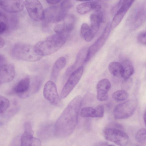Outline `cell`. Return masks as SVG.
<instances>
[{"label":"cell","instance_id":"obj_19","mask_svg":"<svg viewBox=\"0 0 146 146\" xmlns=\"http://www.w3.org/2000/svg\"><path fill=\"white\" fill-rule=\"evenodd\" d=\"M111 87V83L109 80L104 78L99 81L96 86L98 94H108Z\"/></svg>","mask_w":146,"mask_h":146},{"label":"cell","instance_id":"obj_4","mask_svg":"<svg viewBox=\"0 0 146 146\" xmlns=\"http://www.w3.org/2000/svg\"><path fill=\"white\" fill-rule=\"evenodd\" d=\"M103 135L107 140L120 146L127 145L129 141V136L126 133L115 127L105 128Z\"/></svg>","mask_w":146,"mask_h":146},{"label":"cell","instance_id":"obj_37","mask_svg":"<svg viewBox=\"0 0 146 146\" xmlns=\"http://www.w3.org/2000/svg\"><path fill=\"white\" fill-rule=\"evenodd\" d=\"M49 4H56L59 3L61 0H46Z\"/></svg>","mask_w":146,"mask_h":146},{"label":"cell","instance_id":"obj_2","mask_svg":"<svg viewBox=\"0 0 146 146\" xmlns=\"http://www.w3.org/2000/svg\"><path fill=\"white\" fill-rule=\"evenodd\" d=\"M68 35L56 34L50 35L44 40L37 42L35 46L43 56L56 52L65 44Z\"/></svg>","mask_w":146,"mask_h":146},{"label":"cell","instance_id":"obj_14","mask_svg":"<svg viewBox=\"0 0 146 146\" xmlns=\"http://www.w3.org/2000/svg\"><path fill=\"white\" fill-rule=\"evenodd\" d=\"M15 75V68L13 65L5 64L0 66V84L12 81Z\"/></svg>","mask_w":146,"mask_h":146},{"label":"cell","instance_id":"obj_17","mask_svg":"<svg viewBox=\"0 0 146 146\" xmlns=\"http://www.w3.org/2000/svg\"><path fill=\"white\" fill-rule=\"evenodd\" d=\"M66 63V59L64 57L58 58L54 62L51 73V78L55 80L58 77L61 70L64 68Z\"/></svg>","mask_w":146,"mask_h":146},{"label":"cell","instance_id":"obj_34","mask_svg":"<svg viewBox=\"0 0 146 146\" xmlns=\"http://www.w3.org/2000/svg\"><path fill=\"white\" fill-rule=\"evenodd\" d=\"M72 6V3L71 0H63L60 6L62 8L68 10Z\"/></svg>","mask_w":146,"mask_h":146},{"label":"cell","instance_id":"obj_30","mask_svg":"<svg viewBox=\"0 0 146 146\" xmlns=\"http://www.w3.org/2000/svg\"><path fill=\"white\" fill-rule=\"evenodd\" d=\"M132 80L130 78L124 79L121 84L122 89L126 91L130 89L132 86Z\"/></svg>","mask_w":146,"mask_h":146},{"label":"cell","instance_id":"obj_31","mask_svg":"<svg viewBox=\"0 0 146 146\" xmlns=\"http://www.w3.org/2000/svg\"><path fill=\"white\" fill-rule=\"evenodd\" d=\"M137 42L140 44L145 45L146 44V33L145 31L139 33L137 38Z\"/></svg>","mask_w":146,"mask_h":146},{"label":"cell","instance_id":"obj_32","mask_svg":"<svg viewBox=\"0 0 146 146\" xmlns=\"http://www.w3.org/2000/svg\"><path fill=\"white\" fill-rule=\"evenodd\" d=\"M54 31L57 34L68 35L66 33L65 27L63 24L57 25L54 27Z\"/></svg>","mask_w":146,"mask_h":146},{"label":"cell","instance_id":"obj_10","mask_svg":"<svg viewBox=\"0 0 146 146\" xmlns=\"http://www.w3.org/2000/svg\"><path fill=\"white\" fill-rule=\"evenodd\" d=\"M44 98L52 105L61 107L62 105L58 95L56 86L52 81H47L45 84L43 91Z\"/></svg>","mask_w":146,"mask_h":146},{"label":"cell","instance_id":"obj_41","mask_svg":"<svg viewBox=\"0 0 146 146\" xmlns=\"http://www.w3.org/2000/svg\"><path fill=\"white\" fill-rule=\"evenodd\" d=\"M3 15V13L1 11H0V18Z\"/></svg>","mask_w":146,"mask_h":146},{"label":"cell","instance_id":"obj_26","mask_svg":"<svg viewBox=\"0 0 146 146\" xmlns=\"http://www.w3.org/2000/svg\"><path fill=\"white\" fill-rule=\"evenodd\" d=\"M135 138L137 141L141 144H144L146 142V129L142 128L139 129L137 132Z\"/></svg>","mask_w":146,"mask_h":146},{"label":"cell","instance_id":"obj_8","mask_svg":"<svg viewBox=\"0 0 146 146\" xmlns=\"http://www.w3.org/2000/svg\"><path fill=\"white\" fill-rule=\"evenodd\" d=\"M25 5L27 12L33 20L39 21L44 18V10L38 0H25Z\"/></svg>","mask_w":146,"mask_h":146},{"label":"cell","instance_id":"obj_21","mask_svg":"<svg viewBox=\"0 0 146 146\" xmlns=\"http://www.w3.org/2000/svg\"><path fill=\"white\" fill-rule=\"evenodd\" d=\"M64 22L63 24L66 33L68 34L74 29L76 23V19L74 16L70 15L66 16L64 19Z\"/></svg>","mask_w":146,"mask_h":146},{"label":"cell","instance_id":"obj_12","mask_svg":"<svg viewBox=\"0 0 146 146\" xmlns=\"http://www.w3.org/2000/svg\"><path fill=\"white\" fill-rule=\"evenodd\" d=\"M25 3L23 0H0V7L7 12L15 13L22 11Z\"/></svg>","mask_w":146,"mask_h":146},{"label":"cell","instance_id":"obj_1","mask_svg":"<svg viewBox=\"0 0 146 146\" xmlns=\"http://www.w3.org/2000/svg\"><path fill=\"white\" fill-rule=\"evenodd\" d=\"M82 101V97L77 96L65 108L55 124L54 134L56 137L60 138H65L73 132L77 123Z\"/></svg>","mask_w":146,"mask_h":146},{"label":"cell","instance_id":"obj_23","mask_svg":"<svg viewBox=\"0 0 146 146\" xmlns=\"http://www.w3.org/2000/svg\"><path fill=\"white\" fill-rule=\"evenodd\" d=\"M129 94L128 92L123 89L115 91L112 95L113 98L114 100L118 101L126 100Z\"/></svg>","mask_w":146,"mask_h":146},{"label":"cell","instance_id":"obj_13","mask_svg":"<svg viewBox=\"0 0 146 146\" xmlns=\"http://www.w3.org/2000/svg\"><path fill=\"white\" fill-rule=\"evenodd\" d=\"M145 18V9L144 7L139 6L132 11L129 18V21L132 27L137 28L144 22Z\"/></svg>","mask_w":146,"mask_h":146},{"label":"cell","instance_id":"obj_3","mask_svg":"<svg viewBox=\"0 0 146 146\" xmlns=\"http://www.w3.org/2000/svg\"><path fill=\"white\" fill-rule=\"evenodd\" d=\"M11 54L17 60L29 62L37 61L43 57L38 52L35 46L22 43H17L14 46Z\"/></svg>","mask_w":146,"mask_h":146},{"label":"cell","instance_id":"obj_7","mask_svg":"<svg viewBox=\"0 0 146 146\" xmlns=\"http://www.w3.org/2000/svg\"><path fill=\"white\" fill-rule=\"evenodd\" d=\"M84 67L81 66L72 72L62 90L60 97L65 98L78 83L83 74Z\"/></svg>","mask_w":146,"mask_h":146},{"label":"cell","instance_id":"obj_36","mask_svg":"<svg viewBox=\"0 0 146 146\" xmlns=\"http://www.w3.org/2000/svg\"><path fill=\"white\" fill-rule=\"evenodd\" d=\"M6 60L5 57L0 54V66L5 64Z\"/></svg>","mask_w":146,"mask_h":146},{"label":"cell","instance_id":"obj_6","mask_svg":"<svg viewBox=\"0 0 146 146\" xmlns=\"http://www.w3.org/2000/svg\"><path fill=\"white\" fill-rule=\"evenodd\" d=\"M137 102L130 100L116 106L114 108L113 114L117 119H122L128 118L134 113L137 107Z\"/></svg>","mask_w":146,"mask_h":146},{"label":"cell","instance_id":"obj_38","mask_svg":"<svg viewBox=\"0 0 146 146\" xmlns=\"http://www.w3.org/2000/svg\"><path fill=\"white\" fill-rule=\"evenodd\" d=\"M5 41L4 39L0 36V48H2L4 46Z\"/></svg>","mask_w":146,"mask_h":146},{"label":"cell","instance_id":"obj_33","mask_svg":"<svg viewBox=\"0 0 146 146\" xmlns=\"http://www.w3.org/2000/svg\"><path fill=\"white\" fill-rule=\"evenodd\" d=\"M95 35L90 28L84 34L82 38H84L86 42H89L92 40Z\"/></svg>","mask_w":146,"mask_h":146},{"label":"cell","instance_id":"obj_11","mask_svg":"<svg viewBox=\"0 0 146 146\" xmlns=\"http://www.w3.org/2000/svg\"><path fill=\"white\" fill-rule=\"evenodd\" d=\"M33 131L31 125L28 122H27L24 125V131L21 138V146H41L40 140L38 138L34 137Z\"/></svg>","mask_w":146,"mask_h":146},{"label":"cell","instance_id":"obj_40","mask_svg":"<svg viewBox=\"0 0 146 146\" xmlns=\"http://www.w3.org/2000/svg\"><path fill=\"white\" fill-rule=\"evenodd\" d=\"M78 1H92L94 0H76Z\"/></svg>","mask_w":146,"mask_h":146},{"label":"cell","instance_id":"obj_24","mask_svg":"<svg viewBox=\"0 0 146 146\" xmlns=\"http://www.w3.org/2000/svg\"><path fill=\"white\" fill-rule=\"evenodd\" d=\"M123 68L121 75V77L124 79L130 78L134 72V68L131 64H128L123 66Z\"/></svg>","mask_w":146,"mask_h":146},{"label":"cell","instance_id":"obj_27","mask_svg":"<svg viewBox=\"0 0 146 146\" xmlns=\"http://www.w3.org/2000/svg\"><path fill=\"white\" fill-rule=\"evenodd\" d=\"M10 103L5 97L0 95V113H5L9 108Z\"/></svg>","mask_w":146,"mask_h":146},{"label":"cell","instance_id":"obj_20","mask_svg":"<svg viewBox=\"0 0 146 146\" xmlns=\"http://www.w3.org/2000/svg\"><path fill=\"white\" fill-rule=\"evenodd\" d=\"M108 68L110 72L112 75L115 76H119L121 75L123 66L120 63L113 61L109 63Z\"/></svg>","mask_w":146,"mask_h":146},{"label":"cell","instance_id":"obj_16","mask_svg":"<svg viewBox=\"0 0 146 146\" xmlns=\"http://www.w3.org/2000/svg\"><path fill=\"white\" fill-rule=\"evenodd\" d=\"M101 8V6L97 2L89 1L79 4L76 7V10L80 14L84 15L93 10L98 11Z\"/></svg>","mask_w":146,"mask_h":146},{"label":"cell","instance_id":"obj_18","mask_svg":"<svg viewBox=\"0 0 146 146\" xmlns=\"http://www.w3.org/2000/svg\"><path fill=\"white\" fill-rule=\"evenodd\" d=\"M101 12L92 14L90 16V28L95 35L98 31L102 21V15Z\"/></svg>","mask_w":146,"mask_h":146},{"label":"cell","instance_id":"obj_5","mask_svg":"<svg viewBox=\"0 0 146 146\" xmlns=\"http://www.w3.org/2000/svg\"><path fill=\"white\" fill-rule=\"evenodd\" d=\"M67 10L60 6H53L46 8L44 10L45 21L43 25L48 27L50 23H56L64 20L67 15Z\"/></svg>","mask_w":146,"mask_h":146},{"label":"cell","instance_id":"obj_9","mask_svg":"<svg viewBox=\"0 0 146 146\" xmlns=\"http://www.w3.org/2000/svg\"><path fill=\"white\" fill-rule=\"evenodd\" d=\"M111 28V23H108L101 36L88 49L86 54L84 62H86L90 60L104 44L109 36Z\"/></svg>","mask_w":146,"mask_h":146},{"label":"cell","instance_id":"obj_39","mask_svg":"<svg viewBox=\"0 0 146 146\" xmlns=\"http://www.w3.org/2000/svg\"><path fill=\"white\" fill-rule=\"evenodd\" d=\"M146 111L145 110L143 115V120L145 125L146 124Z\"/></svg>","mask_w":146,"mask_h":146},{"label":"cell","instance_id":"obj_15","mask_svg":"<svg viewBox=\"0 0 146 146\" xmlns=\"http://www.w3.org/2000/svg\"><path fill=\"white\" fill-rule=\"evenodd\" d=\"M30 85V80L28 77L21 79L14 86L13 90L22 96H28Z\"/></svg>","mask_w":146,"mask_h":146},{"label":"cell","instance_id":"obj_22","mask_svg":"<svg viewBox=\"0 0 146 146\" xmlns=\"http://www.w3.org/2000/svg\"><path fill=\"white\" fill-rule=\"evenodd\" d=\"M127 11L123 9H119L111 23V28H114L119 25Z\"/></svg>","mask_w":146,"mask_h":146},{"label":"cell","instance_id":"obj_35","mask_svg":"<svg viewBox=\"0 0 146 146\" xmlns=\"http://www.w3.org/2000/svg\"><path fill=\"white\" fill-rule=\"evenodd\" d=\"M7 28L6 25L4 22H0V34L4 33Z\"/></svg>","mask_w":146,"mask_h":146},{"label":"cell","instance_id":"obj_29","mask_svg":"<svg viewBox=\"0 0 146 146\" xmlns=\"http://www.w3.org/2000/svg\"><path fill=\"white\" fill-rule=\"evenodd\" d=\"M94 117L101 118L103 117L104 114V107L102 105H99L95 108Z\"/></svg>","mask_w":146,"mask_h":146},{"label":"cell","instance_id":"obj_25","mask_svg":"<svg viewBox=\"0 0 146 146\" xmlns=\"http://www.w3.org/2000/svg\"><path fill=\"white\" fill-rule=\"evenodd\" d=\"M95 108L91 107H86L82 108L80 111L81 116L83 117H94Z\"/></svg>","mask_w":146,"mask_h":146},{"label":"cell","instance_id":"obj_28","mask_svg":"<svg viewBox=\"0 0 146 146\" xmlns=\"http://www.w3.org/2000/svg\"><path fill=\"white\" fill-rule=\"evenodd\" d=\"M134 0H120L117 4L118 8H122L128 10Z\"/></svg>","mask_w":146,"mask_h":146}]
</instances>
